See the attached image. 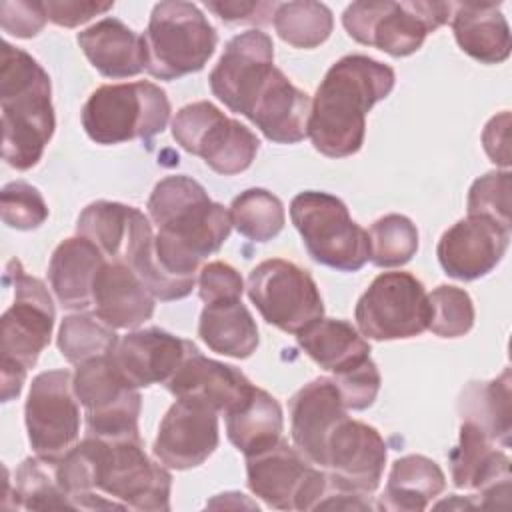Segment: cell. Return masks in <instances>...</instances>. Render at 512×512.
<instances>
[{
	"label": "cell",
	"mask_w": 512,
	"mask_h": 512,
	"mask_svg": "<svg viewBox=\"0 0 512 512\" xmlns=\"http://www.w3.org/2000/svg\"><path fill=\"white\" fill-rule=\"evenodd\" d=\"M148 214L158 234L128 266L156 300H180L192 292L202 262L228 240L230 212L196 180L176 174L154 186Z\"/></svg>",
	"instance_id": "obj_1"
},
{
	"label": "cell",
	"mask_w": 512,
	"mask_h": 512,
	"mask_svg": "<svg viewBox=\"0 0 512 512\" xmlns=\"http://www.w3.org/2000/svg\"><path fill=\"white\" fill-rule=\"evenodd\" d=\"M56 468L76 510H170L172 476L164 464L148 458L140 434H86Z\"/></svg>",
	"instance_id": "obj_2"
},
{
	"label": "cell",
	"mask_w": 512,
	"mask_h": 512,
	"mask_svg": "<svg viewBox=\"0 0 512 512\" xmlns=\"http://www.w3.org/2000/svg\"><path fill=\"white\" fill-rule=\"evenodd\" d=\"M396 82L388 64L362 54H350L330 66L316 88L308 138L328 158H346L364 144L366 114L384 100Z\"/></svg>",
	"instance_id": "obj_3"
},
{
	"label": "cell",
	"mask_w": 512,
	"mask_h": 512,
	"mask_svg": "<svg viewBox=\"0 0 512 512\" xmlns=\"http://www.w3.org/2000/svg\"><path fill=\"white\" fill-rule=\"evenodd\" d=\"M50 94L46 70L28 52L4 42L0 64L2 156L16 170L36 166L54 134Z\"/></svg>",
	"instance_id": "obj_4"
},
{
	"label": "cell",
	"mask_w": 512,
	"mask_h": 512,
	"mask_svg": "<svg viewBox=\"0 0 512 512\" xmlns=\"http://www.w3.org/2000/svg\"><path fill=\"white\" fill-rule=\"evenodd\" d=\"M4 282L14 286V302L0 320L2 402H10L22 392L28 370L50 342L54 304L44 282L28 276L16 258L6 264Z\"/></svg>",
	"instance_id": "obj_5"
},
{
	"label": "cell",
	"mask_w": 512,
	"mask_h": 512,
	"mask_svg": "<svg viewBox=\"0 0 512 512\" xmlns=\"http://www.w3.org/2000/svg\"><path fill=\"white\" fill-rule=\"evenodd\" d=\"M142 38L146 72L160 80L202 70L218 44V34L200 8L182 0L158 2Z\"/></svg>",
	"instance_id": "obj_6"
},
{
	"label": "cell",
	"mask_w": 512,
	"mask_h": 512,
	"mask_svg": "<svg viewBox=\"0 0 512 512\" xmlns=\"http://www.w3.org/2000/svg\"><path fill=\"white\" fill-rule=\"evenodd\" d=\"M170 118L166 92L152 82L104 84L82 108V126L90 140L102 146L160 134Z\"/></svg>",
	"instance_id": "obj_7"
},
{
	"label": "cell",
	"mask_w": 512,
	"mask_h": 512,
	"mask_svg": "<svg viewBox=\"0 0 512 512\" xmlns=\"http://www.w3.org/2000/svg\"><path fill=\"white\" fill-rule=\"evenodd\" d=\"M290 218L318 264L356 272L370 260L368 232L350 218L340 198L318 190L300 192L290 202Z\"/></svg>",
	"instance_id": "obj_8"
},
{
	"label": "cell",
	"mask_w": 512,
	"mask_h": 512,
	"mask_svg": "<svg viewBox=\"0 0 512 512\" xmlns=\"http://www.w3.org/2000/svg\"><path fill=\"white\" fill-rule=\"evenodd\" d=\"M450 2H352L342 24L350 38L402 58L414 54L426 36L450 20Z\"/></svg>",
	"instance_id": "obj_9"
},
{
	"label": "cell",
	"mask_w": 512,
	"mask_h": 512,
	"mask_svg": "<svg viewBox=\"0 0 512 512\" xmlns=\"http://www.w3.org/2000/svg\"><path fill=\"white\" fill-rule=\"evenodd\" d=\"M174 140L190 154L200 156L214 172L234 176L250 168L260 140L212 102L200 100L182 106L172 118Z\"/></svg>",
	"instance_id": "obj_10"
},
{
	"label": "cell",
	"mask_w": 512,
	"mask_h": 512,
	"mask_svg": "<svg viewBox=\"0 0 512 512\" xmlns=\"http://www.w3.org/2000/svg\"><path fill=\"white\" fill-rule=\"evenodd\" d=\"M246 290L262 318L282 332L300 334L324 316V302L314 278L284 258H270L254 266Z\"/></svg>",
	"instance_id": "obj_11"
},
{
	"label": "cell",
	"mask_w": 512,
	"mask_h": 512,
	"mask_svg": "<svg viewBox=\"0 0 512 512\" xmlns=\"http://www.w3.org/2000/svg\"><path fill=\"white\" fill-rule=\"evenodd\" d=\"M356 326L370 340H406L428 330L430 304L424 284L410 272H382L360 296Z\"/></svg>",
	"instance_id": "obj_12"
},
{
	"label": "cell",
	"mask_w": 512,
	"mask_h": 512,
	"mask_svg": "<svg viewBox=\"0 0 512 512\" xmlns=\"http://www.w3.org/2000/svg\"><path fill=\"white\" fill-rule=\"evenodd\" d=\"M72 376L68 370H46L30 384L24 420L38 458L60 462L78 444L80 408Z\"/></svg>",
	"instance_id": "obj_13"
},
{
	"label": "cell",
	"mask_w": 512,
	"mask_h": 512,
	"mask_svg": "<svg viewBox=\"0 0 512 512\" xmlns=\"http://www.w3.org/2000/svg\"><path fill=\"white\" fill-rule=\"evenodd\" d=\"M246 476L252 494L278 510H316L328 488V474L282 438L246 456Z\"/></svg>",
	"instance_id": "obj_14"
},
{
	"label": "cell",
	"mask_w": 512,
	"mask_h": 512,
	"mask_svg": "<svg viewBox=\"0 0 512 512\" xmlns=\"http://www.w3.org/2000/svg\"><path fill=\"white\" fill-rule=\"evenodd\" d=\"M72 384L84 408L86 434L100 438L138 434L142 398L138 390L120 376L110 354L78 364Z\"/></svg>",
	"instance_id": "obj_15"
},
{
	"label": "cell",
	"mask_w": 512,
	"mask_h": 512,
	"mask_svg": "<svg viewBox=\"0 0 512 512\" xmlns=\"http://www.w3.org/2000/svg\"><path fill=\"white\" fill-rule=\"evenodd\" d=\"M386 444L374 426L344 416L324 442L322 470L340 488L372 494L382 480Z\"/></svg>",
	"instance_id": "obj_16"
},
{
	"label": "cell",
	"mask_w": 512,
	"mask_h": 512,
	"mask_svg": "<svg viewBox=\"0 0 512 512\" xmlns=\"http://www.w3.org/2000/svg\"><path fill=\"white\" fill-rule=\"evenodd\" d=\"M274 70V44L262 30L234 36L208 76L212 94L232 112L248 114Z\"/></svg>",
	"instance_id": "obj_17"
},
{
	"label": "cell",
	"mask_w": 512,
	"mask_h": 512,
	"mask_svg": "<svg viewBox=\"0 0 512 512\" xmlns=\"http://www.w3.org/2000/svg\"><path fill=\"white\" fill-rule=\"evenodd\" d=\"M218 412L192 402L176 400L164 414L152 446L154 456L172 470L204 464L218 448Z\"/></svg>",
	"instance_id": "obj_18"
},
{
	"label": "cell",
	"mask_w": 512,
	"mask_h": 512,
	"mask_svg": "<svg viewBox=\"0 0 512 512\" xmlns=\"http://www.w3.org/2000/svg\"><path fill=\"white\" fill-rule=\"evenodd\" d=\"M508 244V228L484 216H466L442 234L436 256L450 278L470 282L492 272Z\"/></svg>",
	"instance_id": "obj_19"
},
{
	"label": "cell",
	"mask_w": 512,
	"mask_h": 512,
	"mask_svg": "<svg viewBox=\"0 0 512 512\" xmlns=\"http://www.w3.org/2000/svg\"><path fill=\"white\" fill-rule=\"evenodd\" d=\"M456 488L476 490L478 506H498L496 496H510V458L474 422L462 420L460 440L448 454Z\"/></svg>",
	"instance_id": "obj_20"
},
{
	"label": "cell",
	"mask_w": 512,
	"mask_h": 512,
	"mask_svg": "<svg viewBox=\"0 0 512 512\" xmlns=\"http://www.w3.org/2000/svg\"><path fill=\"white\" fill-rule=\"evenodd\" d=\"M194 350L198 348L190 340L160 328H146L122 336L110 352V360L120 376L134 388L152 384L166 386Z\"/></svg>",
	"instance_id": "obj_21"
},
{
	"label": "cell",
	"mask_w": 512,
	"mask_h": 512,
	"mask_svg": "<svg viewBox=\"0 0 512 512\" xmlns=\"http://www.w3.org/2000/svg\"><path fill=\"white\" fill-rule=\"evenodd\" d=\"M166 388L178 400L204 404L224 416L238 408L254 390L252 382L238 368L206 358L198 350L182 362L166 382Z\"/></svg>",
	"instance_id": "obj_22"
},
{
	"label": "cell",
	"mask_w": 512,
	"mask_h": 512,
	"mask_svg": "<svg viewBox=\"0 0 512 512\" xmlns=\"http://www.w3.org/2000/svg\"><path fill=\"white\" fill-rule=\"evenodd\" d=\"M76 232L88 238L106 260L124 264L154 238L150 220L138 208L108 200L88 204L78 216Z\"/></svg>",
	"instance_id": "obj_23"
},
{
	"label": "cell",
	"mask_w": 512,
	"mask_h": 512,
	"mask_svg": "<svg viewBox=\"0 0 512 512\" xmlns=\"http://www.w3.org/2000/svg\"><path fill=\"white\" fill-rule=\"evenodd\" d=\"M344 416L346 406L332 378L322 376L304 384L290 398V432L296 450L320 468L326 436Z\"/></svg>",
	"instance_id": "obj_24"
},
{
	"label": "cell",
	"mask_w": 512,
	"mask_h": 512,
	"mask_svg": "<svg viewBox=\"0 0 512 512\" xmlns=\"http://www.w3.org/2000/svg\"><path fill=\"white\" fill-rule=\"evenodd\" d=\"M312 100L274 66L246 118L272 142L296 144L308 136Z\"/></svg>",
	"instance_id": "obj_25"
},
{
	"label": "cell",
	"mask_w": 512,
	"mask_h": 512,
	"mask_svg": "<svg viewBox=\"0 0 512 512\" xmlns=\"http://www.w3.org/2000/svg\"><path fill=\"white\" fill-rule=\"evenodd\" d=\"M154 296L124 262L106 260L96 274L92 308L110 328H138L154 314Z\"/></svg>",
	"instance_id": "obj_26"
},
{
	"label": "cell",
	"mask_w": 512,
	"mask_h": 512,
	"mask_svg": "<svg viewBox=\"0 0 512 512\" xmlns=\"http://www.w3.org/2000/svg\"><path fill=\"white\" fill-rule=\"evenodd\" d=\"M90 64L106 78H128L146 70V46L118 18H104L76 36Z\"/></svg>",
	"instance_id": "obj_27"
},
{
	"label": "cell",
	"mask_w": 512,
	"mask_h": 512,
	"mask_svg": "<svg viewBox=\"0 0 512 512\" xmlns=\"http://www.w3.org/2000/svg\"><path fill=\"white\" fill-rule=\"evenodd\" d=\"M104 262V254L84 236L58 244L48 264V278L62 308L78 312L92 308L94 280Z\"/></svg>",
	"instance_id": "obj_28"
},
{
	"label": "cell",
	"mask_w": 512,
	"mask_h": 512,
	"mask_svg": "<svg viewBox=\"0 0 512 512\" xmlns=\"http://www.w3.org/2000/svg\"><path fill=\"white\" fill-rule=\"evenodd\" d=\"M452 30L462 52L482 64H500L510 56V28L496 4H454Z\"/></svg>",
	"instance_id": "obj_29"
},
{
	"label": "cell",
	"mask_w": 512,
	"mask_h": 512,
	"mask_svg": "<svg viewBox=\"0 0 512 512\" xmlns=\"http://www.w3.org/2000/svg\"><path fill=\"white\" fill-rule=\"evenodd\" d=\"M296 338L298 346L334 376L370 360V344L346 320L320 318L296 334Z\"/></svg>",
	"instance_id": "obj_30"
},
{
	"label": "cell",
	"mask_w": 512,
	"mask_h": 512,
	"mask_svg": "<svg viewBox=\"0 0 512 512\" xmlns=\"http://www.w3.org/2000/svg\"><path fill=\"white\" fill-rule=\"evenodd\" d=\"M446 488V476L440 466L422 456L410 454L398 458L392 464L386 488L376 508L392 512H420L442 494Z\"/></svg>",
	"instance_id": "obj_31"
},
{
	"label": "cell",
	"mask_w": 512,
	"mask_h": 512,
	"mask_svg": "<svg viewBox=\"0 0 512 512\" xmlns=\"http://www.w3.org/2000/svg\"><path fill=\"white\" fill-rule=\"evenodd\" d=\"M198 334L218 354L244 360L258 348V328L240 298L206 304L200 314Z\"/></svg>",
	"instance_id": "obj_32"
},
{
	"label": "cell",
	"mask_w": 512,
	"mask_h": 512,
	"mask_svg": "<svg viewBox=\"0 0 512 512\" xmlns=\"http://www.w3.org/2000/svg\"><path fill=\"white\" fill-rule=\"evenodd\" d=\"M282 430L284 416L280 402L256 386L238 408L226 414L228 440L244 456H252L274 446L282 438Z\"/></svg>",
	"instance_id": "obj_33"
},
{
	"label": "cell",
	"mask_w": 512,
	"mask_h": 512,
	"mask_svg": "<svg viewBox=\"0 0 512 512\" xmlns=\"http://www.w3.org/2000/svg\"><path fill=\"white\" fill-rule=\"evenodd\" d=\"M462 420L478 424L490 440L510 446V370L490 382H470L460 396Z\"/></svg>",
	"instance_id": "obj_34"
},
{
	"label": "cell",
	"mask_w": 512,
	"mask_h": 512,
	"mask_svg": "<svg viewBox=\"0 0 512 512\" xmlns=\"http://www.w3.org/2000/svg\"><path fill=\"white\" fill-rule=\"evenodd\" d=\"M58 462L44 458H26L16 470L14 498L18 508L50 510L72 508L76 510L70 494L58 478Z\"/></svg>",
	"instance_id": "obj_35"
},
{
	"label": "cell",
	"mask_w": 512,
	"mask_h": 512,
	"mask_svg": "<svg viewBox=\"0 0 512 512\" xmlns=\"http://www.w3.org/2000/svg\"><path fill=\"white\" fill-rule=\"evenodd\" d=\"M274 28L278 36L294 48H316L332 34L334 18L326 4L298 0L276 6Z\"/></svg>",
	"instance_id": "obj_36"
},
{
	"label": "cell",
	"mask_w": 512,
	"mask_h": 512,
	"mask_svg": "<svg viewBox=\"0 0 512 512\" xmlns=\"http://www.w3.org/2000/svg\"><path fill=\"white\" fill-rule=\"evenodd\" d=\"M230 220L244 238L268 242L282 232L286 216L278 196L264 188H250L232 200Z\"/></svg>",
	"instance_id": "obj_37"
},
{
	"label": "cell",
	"mask_w": 512,
	"mask_h": 512,
	"mask_svg": "<svg viewBox=\"0 0 512 512\" xmlns=\"http://www.w3.org/2000/svg\"><path fill=\"white\" fill-rule=\"evenodd\" d=\"M118 342L114 328L92 314H68L58 330V348L70 364L108 356Z\"/></svg>",
	"instance_id": "obj_38"
},
{
	"label": "cell",
	"mask_w": 512,
	"mask_h": 512,
	"mask_svg": "<svg viewBox=\"0 0 512 512\" xmlns=\"http://www.w3.org/2000/svg\"><path fill=\"white\" fill-rule=\"evenodd\" d=\"M370 260L380 268L402 266L412 260L418 250V230L410 218L402 214H386L378 218L368 232Z\"/></svg>",
	"instance_id": "obj_39"
},
{
	"label": "cell",
	"mask_w": 512,
	"mask_h": 512,
	"mask_svg": "<svg viewBox=\"0 0 512 512\" xmlns=\"http://www.w3.org/2000/svg\"><path fill=\"white\" fill-rule=\"evenodd\" d=\"M428 330L440 338H460L474 326V304L458 286H438L428 294Z\"/></svg>",
	"instance_id": "obj_40"
},
{
	"label": "cell",
	"mask_w": 512,
	"mask_h": 512,
	"mask_svg": "<svg viewBox=\"0 0 512 512\" xmlns=\"http://www.w3.org/2000/svg\"><path fill=\"white\" fill-rule=\"evenodd\" d=\"M510 172H488L474 180L468 192V216H484L504 228L510 224Z\"/></svg>",
	"instance_id": "obj_41"
},
{
	"label": "cell",
	"mask_w": 512,
	"mask_h": 512,
	"mask_svg": "<svg viewBox=\"0 0 512 512\" xmlns=\"http://www.w3.org/2000/svg\"><path fill=\"white\" fill-rule=\"evenodd\" d=\"M2 220L6 226L16 230H34L48 218V206L38 192L28 182L16 180L2 188Z\"/></svg>",
	"instance_id": "obj_42"
},
{
	"label": "cell",
	"mask_w": 512,
	"mask_h": 512,
	"mask_svg": "<svg viewBox=\"0 0 512 512\" xmlns=\"http://www.w3.org/2000/svg\"><path fill=\"white\" fill-rule=\"evenodd\" d=\"M332 380L338 386L346 410H364L372 406L380 390V372L372 358L348 372L336 374Z\"/></svg>",
	"instance_id": "obj_43"
},
{
	"label": "cell",
	"mask_w": 512,
	"mask_h": 512,
	"mask_svg": "<svg viewBox=\"0 0 512 512\" xmlns=\"http://www.w3.org/2000/svg\"><path fill=\"white\" fill-rule=\"evenodd\" d=\"M244 292L242 276L226 262H208L198 274V294L204 304L236 300Z\"/></svg>",
	"instance_id": "obj_44"
},
{
	"label": "cell",
	"mask_w": 512,
	"mask_h": 512,
	"mask_svg": "<svg viewBox=\"0 0 512 512\" xmlns=\"http://www.w3.org/2000/svg\"><path fill=\"white\" fill-rule=\"evenodd\" d=\"M48 16L44 2L30 0H4L0 2V24L6 34L16 38H34L46 24Z\"/></svg>",
	"instance_id": "obj_45"
},
{
	"label": "cell",
	"mask_w": 512,
	"mask_h": 512,
	"mask_svg": "<svg viewBox=\"0 0 512 512\" xmlns=\"http://www.w3.org/2000/svg\"><path fill=\"white\" fill-rule=\"evenodd\" d=\"M114 2H80V0H48L44 2V10L50 22L64 26V28H74L78 24L88 22L90 18L104 14L112 10Z\"/></svg>",
	"instance_id": "obj_46"
},
{
	"label": "cell",
	"mask_w": 512,
	"mask_h": 512,
	"mask_svg": "<svg viewBox=\"0 0 512 512\" xmlns=\"http://www.w3.org/2000/svg\"><path fill=\"white\" fill-rule=\"evenodd\" d=\"M276 2H206V8L220 16L224 22L268 24L274 18Z\"/></svg>",
	"instance_id": "obj_47"
},
{
	"label": "cell",
	"mask_w": 512,
	"mask_h": 512,
	"mask_svg": "<svg viewBox=\"0 0 512 512\" xmlns=\"http://www.w3.org/2000/svg\"><path fill=\"white\" fill-rule=\"evenodd\" d=\"M508 128H510V112H502L486 124L482 132V144L486 154L494 164L508 168L510 154H508Z\"/></svg>",
	"instance_id": "obj_48"
}]
</instances>
